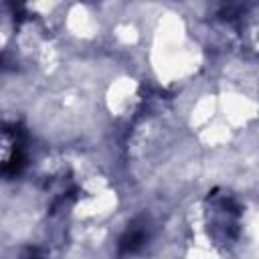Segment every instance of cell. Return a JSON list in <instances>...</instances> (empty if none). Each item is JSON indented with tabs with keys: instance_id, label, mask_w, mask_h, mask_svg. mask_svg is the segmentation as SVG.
<instances>
[{
	"instance_id": "obj_1",
	"label": "cell",
	"mask_w": 259,
	"mask_h": 259,
	"mask_svg": "<svg viewBox=\"0 0 259 259\" xmlns=\"http://www.w3.org/2000/svg\"><path fill=\"white\" fill-rule=\"evenodd\" d=\"M144 241H146V231H144V229L130 227L127 233H125V235L121 237V241H119V251H121V253H134Z\"/></svg>"
}]
</instances>
